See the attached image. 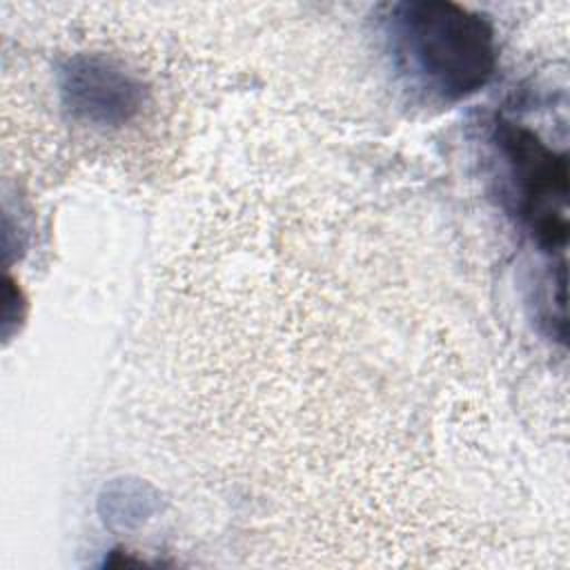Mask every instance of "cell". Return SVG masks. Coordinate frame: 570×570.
I'll list each match as a JSON object with an SVG mask.
<instances>
[{
	"label": "cell",
	"instance_id": "6da1fadb",
	"mask_svg": "<svg viewBox=\"0 0 570 570\" xmlns=\"http://www.w3.org/2000/svg\"><path fill=\"white\" fill-rule=\"evenodd\" d=\"M401 58L443 100L479 91L497 65L492 24L450 0H410L394 7Z\"/></svg>",
	"mask_w": 570,
	"mask_h": 570
},
{
	"label": "cell",
	"instance_id": "7a4b0ae2",
	"mask_svg": "<svg viewBox=\"0 0 570 570\" xmlns=\"http://www.w3.org/2000/svg\"><path fill=\"white\" fill-rule=\"evenodd\" d=\"M497 145L505 158L519 218L546 252L568 243V158L548 147L532 129L499 120Z\"/></svg>",
	"mask_w": 570,
	"mask_h": 570
},
{
	"label": "cell",
	"instance_id": "3957f363",
	"mask_svg": "<svg viewBox=\"0 0 570 570\" xmlns=\"http://www.w3.org/2000/svg\"><path fill=\"white\" fill-rule=\"evenodd\" d=\"M67 107L96 125H120L138 114L142 85L100 56H78L62 69Z\"/></svg>",
	"mask_w": 570,
	"mask_h": 570
}]
</instances>
